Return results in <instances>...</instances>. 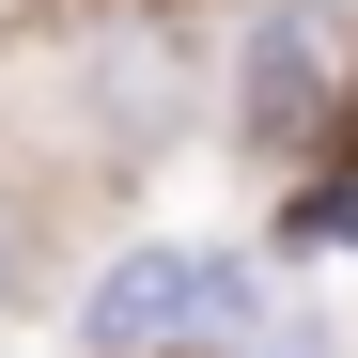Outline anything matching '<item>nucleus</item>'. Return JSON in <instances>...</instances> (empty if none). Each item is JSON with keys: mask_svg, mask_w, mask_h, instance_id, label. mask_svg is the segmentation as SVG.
Returning a JSON list of instances; mask_svg holds the SVG:
<instances>
[{"mask_svg": "<svg viewBox=\"0 0 358 358\" xmlns=\"http://www.w3.org/2000/svg\"><path fill=\"white\" fill-rule=\"evenodd\" d=\"M203 327H234V265L218 250H125L94 280V343L109 358H171V343H203Z\"/></svg>", "mask_w": 358, "mask_h": 358, "instance_id": "1", "label": "nucleus"}, {"mask_svg": "<svg viewBox=\"0 0 358 358\" xmlns=\"http://www.w3.org/2000/svg\"><path fill=\"white\" fill-rule=\"evenodd\" d=\"M327 78H343V31L312 16V0H280V16L250 31V125L265 141H327Z\"/></svg>", "mask_w": 358, "mask_h": 358, "instance_id": "2", "label": "nucleus"}, {"mask_svg": "<svg viewBox=\"0 0 358 358\" xmlns=\"http://www.w3.org/2000/svg\"><path fill=\"white\" fill-rule=\"evenodd\" d=\"M16 296H31V218L0 203V312H16Z\"/></svg>", "mask_w": 358, "mask_h": 358, "instance_id": "3", "label": "nucleus"}, {"mask_svg": "<svg viewBox=\"0 0 358 358\" xmlns=\"http://www.w3.org/2000/svg\"><path fill=\"white\" fill-rule=\"evenodd\" d=\"M280 358H312V343H280Z\"/></svg>", "mask_w": 358, "mask_h": 358, "instance_id": "4", "label": "nucleus"}]
</instances>
